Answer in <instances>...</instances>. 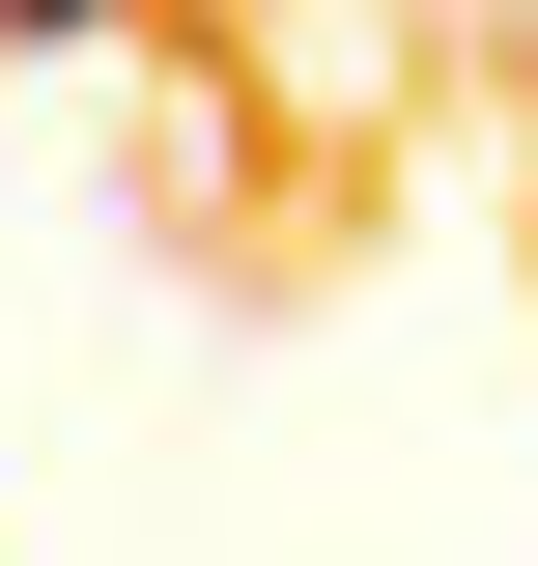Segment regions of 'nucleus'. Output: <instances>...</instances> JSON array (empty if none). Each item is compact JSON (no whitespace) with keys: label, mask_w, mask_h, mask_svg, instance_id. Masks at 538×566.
Instances as JSON below:
<instances>
[{"label":"nucleus","mask_w":538,"mask_h":566,"mask_svg":"<svg viewBox=\"0 0 538 566\" xmlns=\"http://www.w3.org/2000/svg\"><path fill=\"white\" fill-rule=\"evenodd\" d=\"M85 29H114V0H0V57H85Z\"/></svg>","instance_id":"1"}]
</instances>
